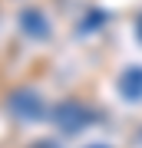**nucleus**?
Returning a JSON list of instances; mask_svg holds the SVG:
<instances>
[{
    "mask_svg": "<svg viewBox=\"0 0 142 148\" xmlns=\"http://www.w3.org/2000/svg\"><path fill=\"white\" fill-rule=\"evenodd\" d=\"M7 109H10V115L17 122H40L46 115V99L37 92V89H17L10 99H7Z\"/></svg>",
    "mask_w": 142,
    "mask_h": 148,
    "instance_id": "obj_1",
    "label": "nucleus"
},
{
    "mask_svg": "<svg viewBox=\"0 0 142 148\" xmlns=\"http://www.w3.org/2000/svg\"><path fill=\"white\" fill-rule=\"evenodd\" d=\"M50 119H53V125L60 132H79V128L89 125V109L83 102H76V99H63L60 106H53Z\"/></svg>",
    "mask_w": 142,
    "mask_h": 148,
    "instance_id": "obj_2",
    "label": "nucleus"
},
{
    "mask_svg": "<svg viewBox=\"0 0 142 148\" xmlns=\"http://www.w3.org/2000/svg\"><path fill=\"white\" fill-rule=\"evenodd\" d=\"M17 27H20L26 36H33V40H46L50 36V23H46V16L40 10H23L20 20H17Z\"/></svg>",
    "mask_w": 142,
    "mask_h": 148,
    "instance_id": "obj_3",
    "label": "nucleus"
},
{
    "mask_svg": "<svg viewBox=\"0 0 142 148\" xmlns=\"http://www.w3.org/2000/svg\"><path fill=\"white\" fill-rule=\"evenodd\" d=\"M119 89H122V95H126V99H132V102L142 99V66H129L126 73H122Z\"/></svg>",
    "mask_w": 142,
    "mask_h": 148,
    "instance_id": "obj_4",
    "label": "nucleus"
}]
</instances>
